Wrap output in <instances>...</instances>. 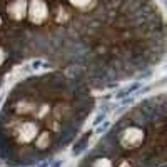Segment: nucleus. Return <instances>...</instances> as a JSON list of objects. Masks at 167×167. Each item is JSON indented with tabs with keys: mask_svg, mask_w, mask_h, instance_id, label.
I'll return each instance as SVG.
<instances>
[{
	"mask_svg": "<svg viewBox=\"0 0 167 167\" xmlns=\"http://www.w3.org/2000/svg\"><path fill=\"white\" fill-rule=\"evenodd\" d=\"M2 25H4V18H2V15H0V29H2Z\"/></svg>",
	"mask_w": 167,
	"mask_h": 167,
	"instance_id": "0eeeda50",
	"label": "nucleus"
},
{
	"mask_svg": "<svg viewBox=\"0 0 167 167\" xmlns=\"http://www.w3.org/2000/svg\"><path fill=\"white\" fill-rule=\"evenodd\" d=\"M69 2H70V5L75 7V8H89L94 0H69Z\"/></svg>",
	"mask_w": 167,
	"mask_h": 167,
	"instance_id": "39448f33",
	"label": "nucleus"
},
{
	"mask_svg": "<svg viewBox=\"0 0 167 167\" xmlns=\"http://www.w3.org/2000/svg\"><path fill=\"white\" fill-rule=\"evenodd\" d=\"M7 62H8L7 52H5L4 49L0 47V69H2V67H7Z\"/></svg>",
	"mask_w": 167,
	"mask_h": 167,
	"instance_id": "423d86ee",
	"label": "nucleus"
},
{
	"mask_svg": "<svg viewBox=\"0 0 167 167\" xmlns=\"http://www.w3.org/2000/svg\"><path fill=\"white\" fill-rule=\"evenodd\" d=\"M27 7H29L27 0H12L7 5V17L10 20L20 22V20H24L27 17Z\"/></svg>",
	"mask_w": 167,
	"mask_h": 167,
	"instance_id": "20e7f679",
	"label": "nucleus"
},
{
	"mask_svg": "<svg viewBox=\"0 0 167 167\" xmlns=\"http://www.w3.org/2000/svg\"><path fill=\"white\" fill-rule=\"evenodd\" d=\"M52 147H57V134L52 132L50 129L40 131L39 135L33 139V150L39 154V157H42L44 154H49Z\"/></svg>",
	"mask_w": 167,
	"mask_h": 167,
	"instance_id": "7ed1b4c3",
	"label": "nucleus"
},
{
	"mask_svg": "<svg viewBox=\"0 0 167 167\" xmlns=\"http://www.w3.org/2000/svg\"><path fill=\"white\" fill-rule=\"evenodd\" d=\"M147 139L145 129L139 124L129 122L127 125H124L120 129L114 127V140L119 149H122L124 152H137L142 147V144Z\"/></svg>",
	"mask_w": 167,
	"mask_h": 167,
	"instance_id": "f257e3e1",
	"label": "nucleus"
},
{
	"mask_svg": "<svg viewBox=\"0 0 167 167\" xmlns=\"http://www.w3.org/2000/svg\"><path fill=\"white\" fill-rule=\"evenodd\" d=\"M27 17L32 25H42L50 17V8L45 0H30L27 7Z\"/></svg>",
	"mask_w": 167,
	"mask_h": 167,
	"instance_id": "f03ea898",
	"label": "nucleus"
}]
</instances>
